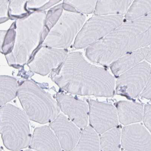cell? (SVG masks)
<instances>
[{
	"label": "cell",
	"mask_w": 151,
	"mask_h": 151,
	"mask_svg": "<svg viewBox=\"0 0 151 151\" xmlns=\"http://www.w3.org/2000/svg\"><path fill=\"white\" fill-rule=\"evenodd\" d=\"M134 0H97L96 15L125 16Z\"/></svg>",
	"instance_id": "12"
},
{
	"label": "cell",
	"mask_w": 151,
	"mask_h": 151,
	"mask_svg": "<svg viewBox=\"0 0 151 151\" xmlns=\"http://www.w3.org/2000/svg\"><path fill=\"white\" fill-rule=\"evenodd\" d=\"M151 44V12L136 19L125 20L108 35L86 48L89 60L110 65L126 53Z\"/></svg>",
	"instance_id": "1"
},
{
	"label": "cell",
	"mask_w": 151,
	"mask_h": 151,
	"mask_svg": "<svg viewBox=\"0 0 151 151\" xmlns=\"http://www.w3.org/2000/svg\"><path fill=\"white\" fill-rule=\"evenodd\" d=\"M150 65L143 61L119 76L116 83V94L133 98L141 94L149 81Z\"/></svg>",
	"instance_id": "6"
},
{
	"label": "cell",
	"mask_w": 151,
	"mask_h": 151,
	"mask_svg": "<svg viewBox=\"0 0 151 151\" xmlns=\"http://www.w3.org/2000/svg\"><path fill=\"white\" fill-rule=\"evenodd\" d=\"M57 69L61 76L67 78L73 93L104 97L114 94V77L106 69L88 62L81 52L68 53Z\"/></svg>",
	"instance_id": "2"
},
{
	"label": "cell",
	"mask_w": 151,
	"mask_h": 151,
	"mask_svg": "<svg viewBox=\"0 0 151 151\" xmlns=\"http://www.w3.org/2000/svg\"><path fill=\"white\" fill-rule=\"evenodd\" d=\"M10 2V0H0L1 18H7V16L9 15Z\"/></svg>",
	"instance_id": "22"
},
{
	"label": "cell",
	"mask_w": 151,
	"mask_h": 151,
	"mask_svg": "<svg viewBox=\"0 0 151 151\" xmlns=\"http://www.w3.org/2000/svg\"><path fill=\"white\" fill-rule=\"evenodd\" d=\"M119 121L124 125L140 122L143 117V106L131 101H121L117 105Z\"/></svg>",
	"instance_id": "11"
},
{
	"label": "cell",
	"mask_w": 151,
	"mask_h": 151,
	"mask_svg": "<svg viewBox=\"0 0 151 151\" xmlns=\"http://www.w3.org/2000/svg\"><path fill=\"white\" fill-rule=\"evenodd\" d=\"M97 0H64L63 8L65 10L81 14L94 13Z\"/></svg>",
	"instance_id": "15"
},
{
	"label": "cell",
	"mask_w": 151,
	"mask_h": 151,
	"mask_svg": "<svg viewBox=\"0 0 151 151\" xmlns=\"http://www.w3.org/2000/svg\"><path fill=\"white\" fill-rule=\"evenodd\" d=\"M121 136V129L116 127L103 133L100 140L101 150H120Z\"/></svg>",
	"instance_id": "14"
},
{
	"label": "cell",
	"mask_w": 151,
	"mask_h": 151,
	"mask_svg": "<svg viewBox=\"0 0 151 151\" xmlns=\"http://www.w3.org/2000/svg\"><path fill=\"white\" fill-rule=\"evenodd\" d=\"M46 16L45 11H36L15 21V44L12 51L6 55L9 64L26 63L40 43H43Z\"/></svg>",
	"instance_id": "3"
},
{
	"label": "cell",
	"mask_w": 151,
	"mask_h": 151,
	"mask_svg": "<svg viewBox=\"0 0 151 151\" xmlns=\"http://www.w3.org/2000/svg\"><path fill=\"white\" fill-rule=\"evenodd\" d=\"M27 0H10L9 13L10 12V18L18 19V17L20 18L27 16Z\"/></svg>",
	"instance_id": "19"
},
{
	"label": "cell",
	"mask_w": 151,
	"mask_h": 151,
	"mask_svg": "<svg viewBox=\"0 0 151 151\" xmlns=\"http://www.w3.org/2000/svg\"><path fill=\"white\" fill-rule=\"evenodd\" d=\"M89 108V121L97 133L103 134L118 125L117 110L113 105L91 100Z\"/></svg>",
	"instance_id": "7"
},
{
	"label": "cell",
	"mask_w": 151,
	"mask_h": 151,
	"mask_svg": "<svg viewBox=\"0 0 151 151\" xmlns=\"http://www.w3.org/2000/svg\"><path fill=\"white\" fill-rule=\"evenodd\" d=\"M85 14L65 10L48 33L42 45L51 47H69L85 23Z\"/></svg>",
	"instance_id": "4"
},
{
	"label": "cell",
	"mask_w": 151,
	"mask_h": 151,
	"mask_svg": "<svg viewBox=\"0 0 151 151\" xmlns=\"http://www.w3.org/2000/svg\"><path fill=\"white\" fill-rule=\"evenodd\" d=\"M151 12V0H134L125 20L136 19L147 15Z\"/></svg>",
	"instance_id": "16"
},
{
	"label": "cell",
	"mask_w": 151,
	"mask_h": 151,
	"mask_svg": "<svg viewBox=\"0 0 151 151\" xmlns=\"http://www.w3.org/2000/svg\"><path fill=\"white\" fill-rule=\"evenodd\" d=\"M63 5L62 4L52 8L46 14L45 21L44 34L45 36L60 18L63 12Z\"/></svg>",
	"instance_id": "18"
},
{
	"label": "cell",
	"mask_w": 151,
	"mask_h": 151,
	"mask_svg": "<svg viewBox=\"0 0 151 151\" xmlns=\"http://www.w3.org/2000/svg\"><path fill=\"white\" fill-rule=\"evenodd\" d=\"M49 0H27L26 8L27 11L28 9L33 10V9H39V10L42 11L45 5L49 2Z\"/></svg>",
	"instance_id": "20"
},
{
	"label": "cell",
	"mask_w": 151,
	"mask_h": 151,
	"mask_svg": "<svg viewBox=\"0 0 151 151\" xmlns=\"http://www.w3.org/2000/svg\"><path fill=\"white\" fill-rule=\"evenodd\" d=\"M144 124L151 133V105H146L144 108L143 114Z\"/></svg>",
	"instance_id": "21"
},
{
	"label": "cell",
	"mask_w": 151,
	"mask_h": 151,
	"mask_svg": "<svg viewBox=\"0 0 151 151\" xmlns=\"http://www.w3.org/2000/svg\"><path fill=\"white\" fill-rule=\"evenodd\" d=\"M16 22L8 30L1 31V52L6 55L10 53L14 48L16 38Z\"/></svg>",
	"instance_id": "17"
},
{
	"label": "cell",
	"mask_w": 151,
	"mask_h": 151,
	"mask_svg": "<svg viewBox=\"0 0 151 151\" xmlns=\"http://www.w3.org/2000/svg\"><path fill=\"white\" fill-rule=\"evenodd\" d=\"M141 96L144 98L151 100V73L147 83L141 93Z\"/></svg>",
	"instance_id": "23"
},
{
	"label": "cell",
	"mask_w": 151,
	"mask_h": 151,
	"mask_svg": "<svg viewBox=\"0 0 151 151\" xmlns=\"http://www.w3.org/2000/svg\"><path fill=\"white\" fill-rule=\"evenodd\" d=\"M100 149V140L97 132L91 127L85 128L75 150L99 151Z\"/></svg>",
	"instance_id": "13"
},
{
	"label": "cell",
	"mask_w": 151,
	"mask_h": 151,
	"mask_svg": "<svg viewBox=\"0 0 151 151\" xmlns=\"http://www.w3.org/2000/svg\"><path fill=\"white\" fill-rule=\"evenodd\" d=\"M123 148L127 151H151V135L142 125L124 127L122 132Z\"/></svg>",
	"instance_id": "9"
},
{
	"label": "cell",
	"mask_w": 151,
	"mask_h": 151,
	"mask_svg": "<svg viewBox=\"0 0 151 151\" xmlns=\"http://www.w3.org/2000/svg\"><path fill=\"white\" fill-rule=\"evenodd\" d=\"M145 60L151 64V44L148 46V52Z\"/></svg>",
	"instance_id": "24"
},
{
	"label": "cell",
	"mask_w": 151,
	"mask_h": 151,
	"mask_svg": "<svg viewBox=\"0 0 151 151\" xmlns=\"http://www.w3.org/2000/svg\"><path fill=\"white\" fill-rule=\"evenodd\" d=\"M68 54L65 49L42 45L29 64L31 69L36 73L46 74L63 62Z\"/></svg>",
	"instance_id": "8"
},
{
	"label": "cell",
	"mask_w": 151,
	"mask_h": 151,
	"mask_svg": "<svg viewBox=\"0 0 151 151\" xmlns=\"http://www.w3.org/2000/svg\"><path fill=\"white\" fill-rule=\"evenodd\" d=\"M125 20L120 15H95L85 23L76 36V49L87 48L108 35Z\"/></svg>",
	"instance_id": "5"
},
{
	"label": "cell",
	"mask_w": 151,
	"mask_h": 151,
	"mask_svg": "<svg viewBox=\"0 0 151 151\" xmlns=\"http://www.w3.org/2000/svg\"><path fill=\"white\" fill-rule=\"evenodd\" d=\"M148 47L140 48L120 57L110 65L111 70L116 77L141 63L146 58Z\"/></svg>",
	"instance_id": "10"
}]
</instances>
